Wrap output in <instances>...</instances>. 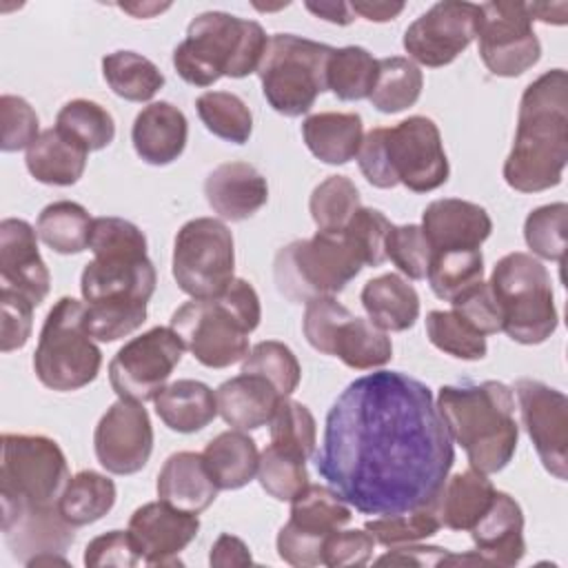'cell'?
Segmentation results:
<instances>
[{"label":"cell","mask_w":568,"mask_h":568,"mask_svg":"<svg viewBox=\"0 0 568 568\" xmlns=\"http://www.w3.org/2000/svg\"><path fill=\"white\" fill-rule=\"evenodd\" d=\"M390 171L397 184L413 193L439 189L450 173L437 124L426 115H410L384 129Z\"/></svg>","instance_id":"cell-16"},{"label":"cell","mask_w":568,"mask_h":568,"mask_svg":"<svg viewBox=\"0 0 568 568\" xmlns=\"http://www.w3.org/2000/svg\"><path fill=\"white\" fill-rule=\"evenodd\" d=\"M0 124H2L0 149L4 153L29 149L36 142V138L40 135L38 113L20 95L4 93L0 98Z\"/></svg>","instance_id":"cell-53"},{"label":"cell","mask_w":568,"mask_h":568,"mask_svg":"<svg viewBox=\"0 0 568 568\" xmlns=\"http://www.w3.org/2000/svg\"><path fill=\"white\" fill-rule=\"evenodd\" d=\"M390 229L393 224L382 211L362 206L346 224L344 235L364 266H379L386 262V237Z\"/></svg>","instance_id":"cell-51"},{"label":"cell","mask_w":568,"mask_h":568,"mask_svg":"<svg viewBox=\"0 0 568 568\" xmlns=\"http://www.w3.org/2000/svg\"><path fill=\"white\" fill-rule=\"evenodd\" d=\"M375 539L366 528L353 530H335L324 541L322 566L328 568H346V566H364L373 557Z\"/></svg>","instance_id":"cell-57"},{"label":"cell","mask_w":568,"mask_h":568,"mask_svg":"<svg viewBox=\"0 0 568 568\" xmlns=\"http://www.w3.org/2000/svg\"><path fill=\"white\" fill-rule=\"evenodd\" d=\"M333 47L295 33H273L257 67L262 95L286 118L311 111L326 91V64Z\"/></svg>","instance_id":"cell-11"},{"label":"cell","mask_w":568,"mask_h":568,"mask_svg":"<svg viewBox=\"0 0 568 568\" xmlns=\"http://www.w3.org/2000/svg\"><path fill=\"white\" fill-rule=\"evenodd\" d=\"M155 413L162 424L175 433H197L217 415L215 393L197 379H178L166 384L155 397Z\"/></svg>","instance_id":"cell-31"},{"label":"cell","mask_w":568,"mask_h":568,"mask_svg":"<svg viewBox=\"0 0 568 568\" xmlns=\"http://www.w3.org/2000/svg\"><path fill=\"white\" fill-rule=\"evenodd\" d=\"M262 306L251 282L235 277L217 297L191 300L171 315L184 348L206 368H226L248 353V335L260 326Z\"/></svg>","instance_id":"cell-5"},{"label":"cell","mask_w":568,"mask_h":568,"mask_svg":"<svg viewBox=\"0 0 568 568\" xmlns=\"http://www.w3.org/2000/svg\"><path fill=\"white\" fill-rule=\"evenodd\" d=\"M386 260H390L408 280H426L433 260V246L419 224L393 226L386 237Z\"/></svg>","instance_id":"cell-50"},{"label":"cell","mask_w":568,"mask_h":568,"mask_svg":"<svg viewBox=\"0 0 568 568\" xmlns=\"http://www.w3.org/2000/svg\"><path fill=\"white\" fill-rule=\"evenodd\" d=\"M333 357L342 359L348 368L371 371L390 362L393 344L386 331L366 317L351 315L335 333Z\"/></svg>","instance_id":"cell-34"},{"label":"cell","mask_w":568,"mask_h":568,"mask_svg":"<svg viewBox=\"0 0 568 568\" xmlns=\"http://www.w3.org/2000/svg\"><path fill=\"white\" fill-rule=\"evenodd\" d=\"M235 248L229 226L215 217L182 224L173 242L171 273L180 291L193 300L217 297L233 280Z\"/></svg>","instance_id":"cell-12"},{"label":"cell","mask_w":568,"mask_h":568,"mask_svg":"<svg viewBox=\"0 0 568 568\" xmlns=\"http://www.w3.org/2000/svg\"><path fill=\"white\" fill-rule=\"evenodd\" d=\"M115 497L118 490L113 479L98 470H80L67 481L58 508L60 515L78 528L102 519L113 508Z\"/></svg>","instance_id":"cell-35"},{"label":"cell","mask_w":568,"mask_h":568,"mask_svg":"<svg viewBox=\"0 0 568 568\" xmlns=\"http://www.w3.org/2000/svg\"><path fill=\"white\" fill-rule=\"evenodd\" d=\"M364 528L371 532L375 544L395 548L404 544L424 541L437 535V530L442 528V521L437 515V504H430V506H422V508L397 513V515L373 517L364 524Z\"/></svg>","instance_id":"cell-47"},{"label":"cell","mask_w":568,"mask_h":568,"mask_svg":"<svg viewBox=\"0 0 568 568\" xmlns=\"http://www.w3.org/2000/svg\"><path fill=\"white\" fill-rule=\"evenodd\" d=\"M202 459L220 490H237L257 475L260 450L242 430H224L215 435L202 450Z\"/></svg>","instance_id":"cell-33"},{"label":"cell","mask_w":568,"mask_h":568,"mask_svg":"<svg viewBox=\"0 0 568 568\" xmlns=\"http://www.w3.org/2000/svg\"><path fill=\"white\" fill-rule=\"evenodd\" d=\"M359 209V191L346 175H328L313 189L308 200V211L317 231H344Z\"/></svg>","instance_id":"cell-42"},{"label":"cell","mask_w":568,"mask_h":568,"mask_svg":"<svg viewBox=\"0 0 568 568\" xmlns=\"http://www.w3.org/2000/svg\"><path fill=\"white\" fill-rule=\"evenodd\" d=\"M362 260L344 231H317L308 240H293L275 253L273 280L288 302L306 304L335 297L362 271Z\"/></svg>","instance_id":"cell-8"},{"label":"cell","mask_w":568,"mask_h":568,"mask_svg":"<svg viewBox=\"0 0 568 568\" xmlns=\"http://www.w3.org/2000/svg\"><path fill=\"white\" fill-rule=\"evenodd\" d=\"M453 462V439L430 388L402 371L351 382L326 413L315 455L328 488L373 517L437 504Z\"/></svg>","instance_id":"cell-1"},{"label":"cell","mask_w":568,"mask_h":568,"mask_svg":"<svg viewBox=\"0 0 568 568\" xmlns=\"http://www.w3.org/2000/svg\"><path fill=\"white\" fill-rule=\"evenodd\" d=\"M82 561L89 568H104V566L131 568L142 561V555L133 535L126 528V530H109L104 535L93 537L84 548Z\"/></svg>","instance_id":"cell-55"},{"label":"cell","mask_w":568,"mask_h":568,"mask_svg":"<svg viewBox=\"0 0 568 568\" xmlns=\"http://www.w3.org/2000/svg\"><path fill=\"white\" fill-rule=\"evenodd\" d=\"M84 302L60 297L44 317L33 353V373L51 390H80L100 373L102 353L84 326Z\"/></svg>","instance_id":"cell-10"},{"label":"cell","mask_w":568,"mask_h":568,"mask_svg":"<svg viewBox=\"0 0 568 568\" xmlns=\"http://www.w3.org/2000/svg\"><path fill=\"white\" fill-rule=\"evenodd\" d=\"M204 197L220 217L242 222L266 204L268 184L253 164L224 162L206 175Z\"/></svg>","instance_id":"cell-24"},{"label":"cell","mask_w":568,"mask_h":568,"mask_svg":"<svg viewBox=\"0 0 568 568\" xmlns=\"http://www.w3.org/2000/svg\"><path fill=\"white\" fill-rule=\"evenodd\" d=\"M0 277L2 286L18 291L33 306L49 295L51 275L38 251V231L27 220L0 222Z\"/></svg>","instance_id":"cell-21"},{"label":"cell","mask_w":568,"mask_h":568,"mask_svg":"<svg viewBox=\"0 0 568 568\" xmlns=\"http://www.w3.org/2000/svg\"><path fill=\"white\" fill-rule=\"evenodd\" d=\"M479 18L481 7L475 2H435L404 31V51L415 64L446 67L477 38Z\"/></svg>","instance_id":"cell-17"},{"label":"cell","mask_w":568,"mask_h":568,"mask_svg":"<svg viewBox=\"0 0 568 568\" xmlns=\"http://www.w3.org/2000/svg\"><path fill=\"white\" fill-rule=\"evenodd\" d=\"M89 151L62 129H44L27 149L24 164L31 178L49 186H71L87 169Z\"/></svg>","instance_id":"cell-27"},{"label":"cell","mask_w":568,"mask_h":568,"mask_svg":"<svg viewBox=\"0 0 568 568\" xmlns=\"http://www.w3.org/2000/svg\"><path fill=\"white\" fill-rule=\"evenodd\" d=\"M69 479L67 457L55 439L22 433L2 435V524L58 508V499Z\"/></svg>","instance_id":"cell-7"},{"label":"cell","mask_w":568,"mask_h":568,"mask_svg":"<svg viewBox=\"0 0 568 568\" xmlns=\"http://www.w3.org/2000/svg\"><path fill=\"white\" fill-rule=\"evenodd\" d=\"M155 490L169 506L200 515L215 501L220 488L211 479L202 453L180 450L169 455L162 464Z\"/></svg>","instance_id":"cell-26"},{"label":"cell","mask_w":568,"mask_h":568,"mask_svg":"<svg viewBox=\"0 0 568 568\" xmlns=\"http://www.w3.org/2000/svg\"><path fill=\"white\" fill-rule=\"evenodd\" d=\"M468 532L486 566H517L526 555L521 506L504 490L495 493L493 504Z\"/></svg>","instance_id":"cell-23"},{"label":"cell","mask_w":568,"mask_h":568,"mask_svg":"<svg viewBox=\"0 0 568 568\" xmlns=\"http://www.w3.org/2000/svg\"><path fill=\"white\" fill-rule=\"evenodd\" d=\"M93 217L89 211L71 200H60L47 204L38 220L36 231L42 244H47L53 253L60 255H75L89 248Z\"/></svg>","instance_id":"cell-36"},{"label":"cell","mask_w":568,"mask_h":568,"mask_svg":"<svg viewBox=\"0 0 568 568\" xmlns=\"http://www.w3.org/2000/svg\"><path fill=\"white\" fill-rule=\"evenodd\" d=\"M268 36L257 20L226 11H204L186 27V38L173 49L178 75L193 87H211L222 75L246 78L257 71Z\"/></svg>","instance_id":"cell-6"},{"label":"cell","mask_w":568,"mask_h":568,"mask_svg":"<svg viewBox=\"0 0 568 568\" xmlns=\"http://www.w3.org/2000/svg\"><path fill=\"white\" fill-rule=\"evenodd\" d=\"M257 481L277 501H291L308 484L306 459L293 450L268 444L260 453Z\"/></svg>","instance_id":"cell-45"},{"label":"cell","mask_w":568,"mask_h":568,"mask_svg":"<svg viewBox=\"0 0 568 568\" xmlns=\"http://www.w3.org/2000/svg\"><path fill=\"white\" fill-rule=\"evenodd\" d=\"M351 517V506L333 488L306 484L291 499V517L277 532L280 559L295 568L322 566L326 537L346 526Z\"/></svg>","instance_id":"cell-13"},{"label":"cell","mask_w":568,"mask_h":568,"mask_svg":"<svg viewBox=\"0 0 568 568\" xmlns=\"http://www.w3.org/2000/svg\"><path fill=\"white\" fill-rule=\"evenodd\" d=\"M568 162V75L550 69L532 80L519 100L513 149L504 180L519 193H539L561 182Z\"/></svg>","instance_id":"cell-3"},{"label":"cell","mask_w":568,"mask_h":568,"mask_svg":"<svg viewBox=\"0 0 568 568\" xmlns=\"http://www.w3.org/2000/svg\"><path fill=\"white\" fill-rule=\"evenodd\" d=\"M424 89V75L410 58L390 55L377 60V78L368 95L379 113H399L413 106Z\"/></svg>","instance_id":"cell-38"},{"label":"cell","mask_w":568,"mask_h":568,"mask_svg":"<svg viewBox=\"0 0 568 568\" xmlns=\"http://www.w3.org/2000/svg\"><path fill=\"white\" fill-rule=\"evenodd\" d=\"M426 335L435 348L457 359L477 362L488 353L486 335L477 333L455 311H430L426 315Z\"/></svg>","instance_id":"cell-44"},{"label":"cell","mask_w":568,"mask_h":568,"mask_svg":"<svg viewBox=\"0 0 568 568\" xmlns=\"http://www.w3.org/2000/svg\"><path fill=\"white\" fill-rule=\"evenodd\" d=\"M189 138L186 115L171 102H151L144 106L131 129V142L138 158L151 166H166L175 162Z\"/></svg>","instance_id":"cell-25"},{"label":"cell","mask_w":568,"mask_h":568,"mask_svg":"<svg viewBox=\"0 0 568 568\" xmlns=\"http://www.w3.org/2000/svg\"><path fill=\"white\" fill-rule=\"evenodd\" d=\"M171 4L169 2H164V4H158V2H142V4H120V9L122 11H129L131 16H135V18H151L153 13H160V11H164V9H169Z\"/></svg>","instance_id":"cell-63"},{"label":"cell","mask_w":568,"mask_h":568,"mask_svg":"<svg viewBox=\"0 0 568 568\" xmlns=\"http://www.w3.org/2000/svg\"><path fill=\"white\" fill-rule=\"evenodd\" d=\"M93 450L113 475L142 470L153 453V426L142 402L118 397L95 426Z\"/></svg>","instance_id":"cell-19"},{"label":"cell","mask_w":568,"mask_h":568,"mask_svg":"<svg viewBox=\"0 0 568 568\" xmlns=\"http://www.w3.org/2000/svg\"><path fill=\"white\" fill-rule=\"evenodd\" d=\"M477 42L479 58L493 75L517 78L541 58V44L532 29L528 2H484Z\"/></svg>","instance_id":"cell-14"},{"label":"cell","mask_w":568,"mask_h":568,"mask_svg":"<svg viewBox=\"0 0 568 568\" xmlns=\"http://www.w3.org/2000/svg\"><path fill=\"white\" fill-rule=\"evenodd\" d=\"M313 16L326 20V22H333V24H339V27H346L355 20V13L351 11V4L346 2H306L304 4Z\"/></svg>","instance_id":"cell-62"},{"label":"cell","mask_w":568,"mask_h":568,"mask_svg":"<svg viewBox=\"0 0 568 568\" xmlns=\"http://www.w3.org/2000/svg\"><path fill=\"white\" fill-rule=\"evenodd\" d=\"M89 248L93 260L80 275L89 317L111 333L142 326L158 275L140 226L113 215L93 217Z\"/></svg>","instance_id":"cell-2"},{"label":"cell","mask_w":568,"mask_h":568,"mask_svg":"<svg viewBox=\"0 0 568 568\" xmlns=\"http://www.w3.org/2000/svg\"><path fill=\"white\" fill-rule=\"evenodd\" d=\"M351 315L353 313L335 297H315V300L306 302L304 317H302V331H304L306 342L315 351L331 355L335 333Z\"/></svg>","instance_id":"cell-52"},{"label":"cell","mask_w":568,"mask_h":568,"mask_svg":"<svg viewBox=\"0 0 568 568\" xmlns=\"http://www.w3.org/2000/svg\"><path fill=\"white\" fill-rule=\"evenodd\" d=\"M206 131L231 144H246L253 133V115L246 102L229 91H206L195 100Z\"/></svg>","instance_id":"cell-41"},{"label":"cell","mask_w":568,"mask_h":568,"mask_svg":"<svg viewBox=\"0 0 568 568\" xmlns=\"http://www.w3.org/2000/svg\"><path fill=\"white\" fill-rule=\"evenodd\" d=\"M501 308V331L517 344L546 342L559 324L552 282L546 266L524 251L497 260L488 280Z\"/></svg>","instance_id":"cell-9"},{"label":"cell","mask_w":568,"mask_h":568,"mask_svg":"<svg viewBox=\"0 0 568 568\" xmlns=\"http://www.w3.org/2000/svg\"><path fill=\"white\" fill-rule=\"evenodd\" d=\"M55 126L80 142L89 153L109 146L115 138V122L111 113L93 100H71L67 102L58 115Z\"/></svg>","instance_id":"cell-43"},{"label":"cell","mask_w":568,"mask_h":568,"mask_svg":"<svg viewBox=\"0 0 568 568\" xmlns=\"http://www.w3.org/2000/svg\"><path fill=\"white\" fill-rule=\"evenodd\" d=\"M197 515L178 510L162 499L142 504L129 517V532L146 566H182L178 555L197 537Z\"/></svg>","instance_id":"cell-20"},{"label":"cell","mask_w":568,"mask_h":568,"mask_svg":"<svg viewBox=\"0 0 568 568\" xmlns=\"http://www.w3.org/2000/svg\"><path fill=\"white\" fill-rule=\"evenodd\" d=\"M422 231L437 251H468L479 248L490 231L493 220L488 211L475 202L459 197L433 200L422 213Z\"/></svg>","instance_id":"cell-22"},{"label":"cell","mask_w":568,"mask_h":568,"mask_svg":"<svg viewBox=\"0 0 568 568\" xmlns=\"http://www.w3.org/2000/svg\"><path fill=\"white\" fill-rule=\"evenodd\" d=\"M306 149L324 164L351 162L364 140V124L357 113L322 111L302 122Z\"/></svg>","instance_id":"cell-30"},{"label":"cell","mask_w":568,"mask_h":568,"mask_svg":"<svg viewBox=\"0 0 568 568\" xmlns=\"http://www.w3.org/2000/svg\"><path fill=\"white\" fill-rule=\"evenodd\" d=\"M351 11L362 16L371 22H388L404 11V2H371V0H355L351 2Z\"/></svg>","instance_id":"cell-61"},{"label":"cell","mask_w":568,"mask_h":568,"mask_svg":"<svg viewBox=\"0 0 568 568\" xmlns=\"http://www.w3.org/2000/svg\"><path fill=\"white\" fill-rule=\"evenodd\" d=\"M450 550L442 546H422L419 541L415 544H404L390 548L386 555L375 559L377 566H417V568H435L444 566L448 559Z\"/></svg>","instance_id":"cell-59"},{"label":"cell","mask_w":568,"mask_h":568,"mask_svg":"<svg viewBox=\"0 0 568 568\" xmlns=\"http://www.w3.org/2000/svg\"><path fill=\"white\" fill-rule=\"evenodd\" d=\"M495 493L493 481L475 468L446 477V484L437 497V515L442 526L448 530H470L493 504Z\"/></svg>","instance_id":"cell-32"},{"label":"cell","mask_w":568,"mask_h":568,"mask_svg":"<svg viewBox=\"0 0 568 568\" xmlns=\"http://www.w3.org/2000/svg\"><path fill=\"white\" fill-rule=\"evenodd\" d=\"M426 280L439 300L455 302L484 280V255L479 248L437 251L433 253Z\"/></svg>","instance_id":"cell-40"},{"label":"cell","mask_w":568,"mask_h":568,"mask_svg":"<svg viewBox=\"0 0 568 568\" xmlns=\"http://www.w3.org/2000/svg\"><path fill=\"white\" fill-rule=\"evenodd\" d=\"M242 373L260 375L280 393V397H291L300 384L302 366L286 344L277 339H264L246 353L242 359Z\"/></svg>","instance_id":"cell-46"},{"label":"cell","mask_w":568,"mask_h":568,"mask_svg":"<svg viewBox=\"0 0 568 568\" xmlns=\"http://www.w3.org/2000/svg\"><path fill=\"white\" fill-rule=\"evenodd\" d=\"M271 444L293 450L308 459L317 444V424L313 413L291 397H280L271 419Z\"/></svg>","instance_id":"cell-48"},{"label":"cell","mask_w":568,"mask_h":568,"mask_svg":"<svg viewBox=\"0 0 568 568\" xmlns=\"http://www.w3.org/2000/svg\"><path fill=\"white\" fill-rule=\"evenodd\" d=\"M184 344L171 326H153L129 339L109 364V382L118 397L153 399L180 364Z\"/></svg>","instance_id":"cell-15"},{"label":"cell","mask_w":568,"mask_h":568,"mask_svg":"<svg viewBox=\"0 0 568 568\" xmlns=\"http://www.w3.org/2000/svg\"><path fill=\"white\" fill-rule=\"evenodd\" d=\"M253 561L248 546L229 532H222L211 546L209 564L211 566H248Z\"/></svg>","instance_id":"cell-60"},{"label":"cell","mask_w":568,"mask_h":568,"mask_svg":"<svg viewBox=\"0 0 568 568\" xmlns=\"http://www.w3.org/2000/svg\"><path fill=\"white\" fill-rule=\"evenodd\" d=\"M450 304H453V311L462 315L477 333L495 335L501 331V324H504L501 308L488 282L481 280L479 284L468 288L464 295H459Z\"/></svg>","instance_id":"cell-56"},{"label":"cell","mask_w":568,"mask_h":568,"mask_svg":"<svg viewBox=\"0 0 568 568\" xmlns=\"http://www.w3.org/2000/svg\"><path fill=\"white\" fill-rule=\"evenodd\" d=\"M566 202H552L537 206L528 213L524 222V240L528 248L550 262L564 264L566 257Z\"/></svg>","instance_id":"cell-49"},{"label":"cell","mask_w":568,"mask_h":568,"mask_svg":"<svg viewBox=\"0 0 568 568\" xmlns=\"http://www.w3.org/2000/svg\"><path fill=\"white\" fill-rule=\"evenodd\" d=\"M435 404L470 468L493 475L510 464L519 442L510 386L497 379L448 384L439 388Z\"/></svg>","instance_id":"cell-4"},{"label":"cell","mask_w":568,"mask_h":568,"mask_svg":"<svg viewBox=\"0 0 568 568\" xmlns=\"http://www.w3.org/2000/svg\"><path fill=\"white\" fill-rule=\"evenodd\" d=\"M102 75L109 89L129 102H146L164 87V75L155 62L135 51L106 53Z\"/></svg>","instance_id":"cell-37"},{"label":"cell","mask_w":568,"mask_h":568,"mask_svg":"<svg viewBox=\"0 0 568 568\" xmlns=\"http://www.w3.org/2000/svg\"><path fill=\"white\" fill-rule=\"evenodd\" d=\"M359 300L368 320L382 331H408L419 317V295L415 286L397 273H384L368 280Z\"/></svg>","instance_id":"cell-29"},{"label":"cell","mask_w":568,"mask_h":568,"mask_svg":"<svg viewBox=\"0 0 568 568\" xmlns=\"http://www.w3.org/2000/svg\"><path fill=\"white\" fill-rule=\"evenodd\" d=\"M220 417L237 430H255L268 424L280 393L260 375L242 373L215 388Z\"/></svg>","instance_id":"cell-28"},{"label":"cell","mask_w":568,"mask_h":568,"mask_svg":"<svg viewBox=\"0 0 568 568\" xmlns=\"http://www.w3.org/2000/svg\"><path fill=\"white\" fill-rule=\"evenodd\" d=\"M377 78V60L364 47L333 49L326 64V89L344 102L371 95Z\"/></svg>","instance_id":"cell-39"},{"label":"cell","mask_w":568,"mask_h":568,"mask_svg":"<svg viewBox=\"0 0 568 568\" xmlns=\"http://www.w3.org/2000/svg\"><path fill=\"white\" fill-rule=\"evenodd\" d=\"M33 304L13 288L0 291V351L11 353L27 344L33 326Z\"/></svg>","instance_id":"cell-54"},{"label":"cell","mask_w":568,"mask_h":568,"mask_svg":"<svg viewBox=\"0 0 568 568\" xmlns=\"http://www.w3.org/2000/svg\"><path fill=\"white\" fill-rule=\"evenodd\" d=\"M357 166L362 175L366 178L368 184L377 189H393L397 186V180L390 171L388 164V153H386V142H384V126L371 129L357 151Z\"/></svg>","instance_id":"cell-58"},{"label":"cell","mask_w":568,"mask_h":568,"mask_svg":"<svg viewBox=\"0 0 568 568\" xmlns=\"http://www.w3.org/2000/svg\"><path fill=\"white\" fill-rule=\"evenodd\" d=\"M524 428L544 468L564 481L568 477V399L561 390L530 377L513 384Z\"/></svg>","instance_id":"cell-18"}]
</instances>
